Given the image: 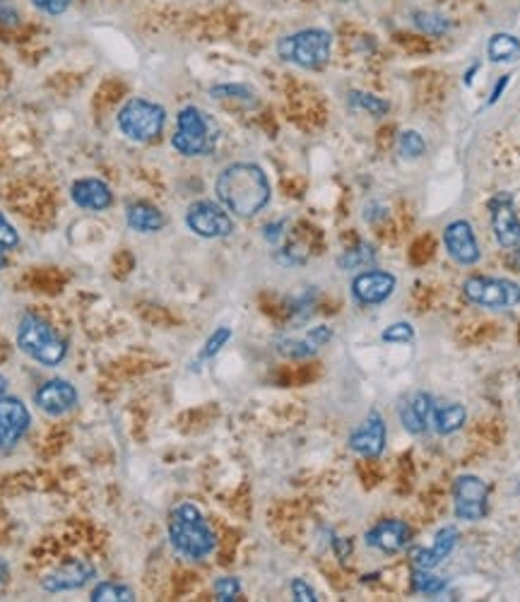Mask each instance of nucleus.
I'll return each instance as SVG.
<instances>
[{"mask_svg":"<svg viewBox=\"0 0 520 602\" xmlns=\"http://www.w3.org/2000/svg\"><path fill=\"white\" fill-rule=\"evenodd\" d=\"M215 193L219 203L236 218H255L270 203V181L258 164L236 161L219 171Z\"/></svg>","mask_w":520,"mask_h":602,"instance_id":"obj_1","label":"nucleus"},{"mask_svg":"<svg viewBox=\"0 0 520 602\" xmlns=\"http://www.w3.org/2000/svg\"><path fill=\"white\" fill-rule=\"evenodd\" d=\"M169 539L174 549L181 554L183 559L200 561L210 557L217 547V538L207 520L203 519L200 509L193 504L176 506L169 516Z\"/></svg>","mask_w":520,"mask_h":602,"instance_id":"obj_2","label":"nucleus"},{"mask_svg":"<svg viewBox=\"0 0 520 602\" xmlns=\"http://www.w3.org/2000/svg\"><path fill=\"white\" fill-rule=\"evenodd\" d=\"M217 123L197 106H183L176 116V133L171 135V148L183 157H205L217 145Z\"/></svg>","mask_w":520,"mask_h":602,"instance_id":"obj_3","label":"nucleus"},{"mask_svg":"<svg viewBox=\"0 0 520 602\" xmlns=\"http://www.w3.org/2000/svg\"><path fill=\"white\" fill-rule=\"evenodd\" d=\"M332 34L328 29L309 27L277 42V56L306 71H318L331 61Z\"/></svg>","mask_w":520,"mask_h":602,"instance_id":"obj_4","label":"nucleus"},{"mask_svg":"<svg viewBox=\"0 0 520 602\" xmlns=\"http://www.w3.org/2000/svg\"><path fill=\"white\" fill-rule=\"evenodd\" d=\"M17 347L29 359H34L43 366H56L65 359V343L49 323L34 314H27L17 325Z\"/></svg>","mask_w":520,"mask_h":602,"instance_id":"obj_5","label":"nucleus"},{"mask_svg":"<svg viewBox=\"0 0 520 602\" xmlns=\"http://www.w3.org/2000/svg\"><path fill=\"white\" fill-rule=\"evenodd\" d=\"M119 131L135 142H152L164 133L167 126V112L162 104H155L149 99H130L120 106L116 116Z\"/></svg>","mask_w":520,"mask_h":602,"instance_id":"obj_6","label":"nucleus"},{"mask_svg":"<svg viewBox=\"0 0 520 602\" xmlns=\"http://www.w3.org/2000/svg\"><path fill=\"white\" fill-rule=\"evenodd\" d=\"M463 292L467 301L477 304L482 308H494V311H506L520 304V285L506 277H467L463 282Z\"/></svg>","mask_w":520,"mask_h":602,"instance_id":"obj_7","label":"nucleus"},{"mask_svg":"<svg viewBox=\"0 0 520 602\" xmlns=\"http://www.w3.org/2000/svg\"><path fill=\"white\" fill-rule=\"evenodd\" d=\"M453 509L456 519L477 523L489 513V487L482 477L460 475L453 484Z\"/></svg>","mask_w":520,"mask_h":602,"instance_id":"obj_8","label":"nucleus"},{"mask_svg":"<svg viewBox=\"0 0 520 602\" xmlns=\"http://www.w3.org/2000/svg\"><path fill=\"white\" fill-rule=\"evenodd\" d=\"M186 225L200 238H225L234 231V219L222 203L197 200L186 210Z\"/></svg>","mask_w":520,"mask_h":602,"instance_id":"obj_9","label":"nucleus"},{"mask_svg":"<svg viewBox=\"0 0 520 602\" xmlns=\"http://www.w3.org/2000/svg\"><path fill=\"white\" fill-rule=\"evenodd\" d=\"M398 280L386 270H364L351 280V296L361 306H376L393 296Z\"/></svg>","mask_w":520,"mask_h":602,"instance_id":"obj_10","label":"nucleus"},{"mask_svg":"<svg viewBox=\"0 0 520 602\" xmlns=\"http://www.w3.org/2000/svg\"><path fill=\"white\" fill-rule=\"evenodd\" d=\"M443 244H446V251L457 266H475L482 258V251H479L477 237H475V229L467 219H456L450 222L446 229H443Z\"/></svg>","mask_w":520,"mask_h":602,"instance_id":"obj_11","label":"nucleus"},{"mask_svg":"<svg viewBox=\"0 0 520 602\" xmlns=\"http://www.w3.org/2000/svg\"><path fill=\"white\" fill-rule=\"evenodd\" d=\"M492 210V229L496 244L501 248H520V219L514 210V198L508 193H499L489 203Z\"/></svg>","mask_w":520,"mask_h":602,"instance_id":"obj_12","label":"nucleus"},{"mask_svg":"<svg viewBox=\"0 0 520 602\" xmlns=\"http://www.w3.org/2000/svg\"><path fill=\"white\" fill-rule=\"evenodd\" d=\"M32 417L27 405L20 398L0 395V451L13 449L22 436L27 434Z\"/></svg>","mask_w":520,"mask_h":602,"instance_id":"obj_13","label":"nucleus"},{"mask_svg":"<svg viewBox=\"0 0 520 602\" xmlns=\"http://www.w3.org/2000/svg\"><path fill=\"white\" fill-rule=\"evenodd\" d=\"M366 547L371 549H379L383 554H398L402 549H408V545L412 542V528L405 523V520H380L371 530H366L364 535Z\"/></svg>","mask_w":520,"mask_h":602,"instance_id":"obj_14","label":"nucleus"},{"mask_svg":"<svg viewBox=\"0 0 520 602\" xmlns=\"http://www.w3.org/2000/svg\"><path fill=\"white\" fill-rule=\"evenodd\" d=\"M34 405L51 417H61L78 405V391L63 378H53L39 385V391L34 393Z\"/></svg>","mask_w":520,"mask_h":602,"instance_id":"obj_15","label":"nucleus"},{"mask_svg":"<svg viewBox=\"0 0 520 602\" xmlns=\"http://www.w3.org/2000/svg\"><path fill=\"white\" fill-rule=\"evenodd\" d=\"M350 449L364 458H379L386 449V422L376 410L350 436Z\"/></svg>","mask_w":520,"mask_h":602,"instance_id":"obj_16","label":"nucleus"},{"mask_svg":"<svg viewBox=\"0 0 520 602\" xmlns=\"http://www.w3.org/2000/svg\"><path fill=\"white\" fill-rule=\"evenodd\" d=\"M94 567L87 561H72L65 567L56 568L53 574H49L42 581V588L46 593H68V590H80L85 588L87 583L94 578Z\"/></svg>","mask_w":520,"mask_h":602,"instance_id":"obj_17","label":"nucleus"},{"mask_svg":"<svg viewBox=\"0 0 520 602\" xmlns=\"http://www.w3.org/2000/svg\"><path fill=\"white\" fill-rule=\"evenodd\" d=\"M457 539H460V535H457V528L446 526L436 532L434 545L415 547V549L409 552V557H412V561H415L417 568H436L443 559H446V557H450V552L456 549Z\"/></svg>","mask_w":520,"mask_h":602,"instance_id":"obj_18","label":"nucleus"},{"mask_svg":"<svg viewBox=\"0 0 520 602\" xmlns=\"http://www.w3.org/2000/svg\"><path fill=\"white\" fill-rule=\"evenodd\" d=\"M71 198L78 208L91 212L106 210L113 203L111 189L101 179H80V181H75L71 186Z\"/></svg>","mask_w":520,"mask_h":602,"instance_id":"obj_19","label":"nucleus"},{"mask_svg":"<svg viewBox=\"0 0 520 602\" xmlns=\"http://www.w3.org/2000/svg\"><path fill=\"white\" fill-rule=\"evenodd\" d=\"M434 413V398L429 393H415L412 398L400 407V422L409 434H424Z\"/></svg>","mask_w":520,"mask_h":602,"instance_id":"obj_20","label":"nucleus"},{"mask_svg":"<svg viewBox=\"0 0 520 602\" xmlns=\"http://www.w3.org/2000/svg\"><path fill=\"white\" fill-rule=\"evenodd\" d=\"M126 222L138 234H157L159 229H164L167 218L155 205L145 203V200H135L126 208Z\"/></svg>","mask_w":520,"mask_h":602,"instance_id":"obj_21","label":"nucleus"},{"mask_svg":"<svg viewBox=\"0 0 520 602\" xmlns=\"http://www.w3.org/2000/svg\"><path fill=\"white\" fill-rule=\"evenodd\" d=\"M467 422V410H465L460 403H448V405H434V413H431V424L438 434L448 436L456 434L463 429V424Z\"/></svg>","mask_w":520,"mask_h":602,"instance_id":"obj_22","label":"nucleus"},{"mask_svg":"<svg viewBox=\"0 0 520 602\" xmlns=\"http://www.w3.org/2000/svg\"><path fill=\"white\" fill-rule=\"evenodd\" d=\"M486 56L494 63H514L520 58V39L514 34H506V32L494 34L486 44Z\"/></svg>","mask_w":520,"mask_h":602,"instance_id":"obj_23","label":"nucleus"},{"mask_svg":"<svg viewBox=\"0 0 520 602\" xmlns=\"http://www.w3.org/2000/svg\"><path fill=\"white\" fill-rule=\"evenodd\" d=\"M376 263V251L369 244H357L354 248H347L338 258L340 270H361Z\"/></svg>","mask_w":520,"mask_h":602,"instance_id":"obj_24","label":"nucleus"},{"mask_svg":"<svg viewBox=\"0 0 520 602\" xmlns=\"http://www.w3.org/2000/svg\"><path fill=\"white\" fill-rule=\"evenodd\" d=\"M412 22H415V27L419 29L422 34L429 36H441L450 29L448 17L441 13H431V10H417V13L412 15Z\"/></svg>","mask_w":520,"mask_h":602,"instance_id":"obj_25","label":"nucleus"},{"mask_svg":"<svg viewBox=\"0 0 520 602\" xmlns=\"http://www.w3.org/2000/svg\"><path fill=\"white\" fill-rule=\"evenodd\" d=\"M412 590L422 596H441L446 590V581L431 574V568H417L412 571Z\"/></svg>","mask_w":520,"mask_h":602,"instance_id":"obj_26","label":"nucleus"},{"mask_svg":"<svg viewBox=\"0 0 520 602\" xmlns=\"http://www.w3.org/2000/svg\"><path fill=\"white\" fill-rule=\"evenodd\" d=\"M135 600V593L123 583H99L97 588L91 590V602H130Z\"/></svg>","mask_w":520,"mask_h":602,"instance_id":"obj_27","label":"nucleus"},{"mask_svg":"<svg viewBox=\"0 0 520 602\" xmlns=\"http://www.w3.org/2000/svg\"><path fill=\"white\" fill-rule=\"evenodd\" d=\"M277 352H280V354H284V357L306 359V357H313V354L318 352V347L311 343L309 337H303V340L284 337V340H277Z\"/></svg>","mask_w":520,"mask_h":602,"instance_id":"obj_28","label":"nucleus"},{"mask_svg":"<svg viewBox=\"0 0 520 602\" xmlns=\"http://www.w3.org/2000/svg\"><path fill=\"white\" fill-rule=\"evenodd\" d=\"M398 152L405 160H419L427 152V142L417 131H402L400 138H398Z\"/></svg>","mask_w":520,"mask_h":602,"instance_id":"obj_29","label":"nucleus"},{"mask_svg":"<svg viewBox=\"0 0 520 602\" xmlns=\"http://www.w3.org/2000/svg\"><path fill=\"white\" fill-rule=\"evenodd\" d=\"M350 104L361 109V112H369L371 116H383L388 113L390 104H388L386 99L376 97V94H366V92H350Z\"/></svg>","mask_w":520,"mask_h":602,"instance_id":"obj_30","label":"nucleus"},{"mask_svg":"<svg viewBox=\"0 0 520 602\" xmlns=\"http://www.w3.org/2000/svg\"><path fill=\"white\" fill-rule=\"evenodd\" d=\"M210 94L215 99H236L244 104H255V92L246 84H215Z\"/></svg>","mask_w":520,"mask_h":602,"instance_id":"obj_31","label":"nucleus"},{"mask_svg":"<svg viewBox=\"0 0 520 602\" xmlns=\"http://www.w3.org/2000/svg\"><path fill=\"white\" fill-rule=\"evenodd\" d=\"M380 340L388 345H408L415 340V328L409 323H393L380 333Z\"/></svg>","mask_w":520,"mask_h":602,"instance_id":"obj_32","label":"nucleus"},{"mask_svg":"<svg viewBox=\"0 0 520 602\" xmlns=\"http://www.w3.org/2000/svg\"><path fill=\"white\" fill-rule=\"evenodd\" d=\"M229 340H232V328H225V325H222V328H217L210 337H207V343H205L203 352H200V359H212L215 354H219V352H222V347H225Z\"/></svg>","mask_w":520,"mask_h":602,"instance_id":"obj_33","label":"nucleus"},{"mask_svg":"<svg viewBox=\"0 0 520 602\" xmlns=\"http://www.w3.org/2000/svg\"><path fill=\"white\" fill-rule=\"evenodd\" d=\"M215 596L222 602H232L241 596V583L239 578L234 576H225V578H217L215 581Z\"/></svg>","mask_w":520,"mask_h":602,"instance_id":"obj_34","label":"nucleus"},{"mask_svg":"<svg viewBox=\"0 0 520 602\" xmlns=\"http://www.w3.org/2000/svg\"><path fill=\"white\" fill-rule=\"evenodd\" d=\"M0 246H3L5 251H13V248L20 246V234H17V229L7 222V218L3 212H0Z\"/></svg>","mask_w":520,"mask_h":602,"instance_id":"obj_35","label":"nucleus"},{"mask_svg":"<svg viewBox=\"0 0 520 602\" xmlns=\"http://www.w3.org/2000/svg\"><path fill=\"white\" fill-rule=\"evenodd\" d=\"M32 5L36 10H42L43 15H51V17H58L63 15L68 7H71V0H32Z\"/></svg>","mask_w":520,"mask_h":602,"instance_id":"obj_36","label":"nucleus"},{"mask_svg":"<svg viewBox=\"0 0 520 602\" xmlns=\"http://www.w3.org/2000/svg\"><path fill=\"white\" fill-rule=\"evenodd\" d=\"M292 597H294L296 602H316L318 600L316 590L311 588L309 583L303 581V578H294V581H292Z\"/></svg>","mask_w":520,"mask_h":602,"instance_id":"obj_37","label":"nucleus"},{"mask_svg":"<svg viewBox=\"0 0 520 602\" xmlns=\"http://www.w3.org/2000/svg\"><path fill=\"white\" fill-rule=\"evenodd\" d=\"M306 337H309L316 347H323V345H328L332 340V330L328 328V325H316V328H311L309 333H306Z\"/></svg>","mask_w":520,"mask_h":602,"instance_id":"obj_38","label":"nucleus"},{"mask_svg":"<svg viewBox=\"0 0 520 602\" xmlns=\"http://www.w3.org/2000/svg\"><path fill=\"white\" fill-rule=\"evenodd\" d=\"M508 83H511V75H501L499 80H496V84H494V90H492V97H489V106L496 104V102H499L501 94L506 92Z\"/></svg>","mask_w":520,"mask_h":602,"instance_id":"obj_39","label":"nucleus"},{"mask_svg":"<svg viewBox=\"0 0 520 602\" xmlns=\"http://www.w3.org/2000/svg\"><path fill=\"white\" fill-rule=\"evenodd\" d=\"M0 22H3V24H17V13H14L7 3H3V0H0Z\"/></svg>","mask_w":520,"mask_h":602,"instance_id":"obj_40","label":"nucleus"},{"mask_svg":"<svg viewBox=\"0 0 520 602\" xmlns=\"http://www.w3.org/2000/svg\"><path fill=\"white\" fill-rule=\"evenodd\" d=\"M332 547H335V554H338L340 559H347V554L351 552V542L345 538L332 539Z\"/></svg>","mask_w":520,"mask_h":602,"instance_id":"obj_41","label":"nucleus"},{"mask_svg":"<svg viewBox=\"0 0 520 602\" xmlns=\"http://www.w3.org/2000/svg\"><path fill=\"white\" fill-rule=\"evenodd\" d=\"M282 229H284V222H274V225H267L265 229H263V234H265L267 241H280L282 237Z\"/></svg>","mask_w":520,"mask_h":602,"instance_id":"obj_42","label":"nucleus"},{"mask_svg":"<svg viewBox=\"0 0 520 602\" xmlns=\"http://www.w3.org/2000/svg\"><path fill=\"white\" fill-rule=\"evenodd\" d=\"M477 71H479V63H475V65H472V68H470V71L465 73V77H463L465 87H472V80H475V77H472V75H475V73H477Z\"/></svg>","mask_w":520,"mask_h":602,"instance_id":"obj_43","label":"nucleus"},{"mask_svg":"<svg viewBox=\"0 0 520 602\" xmlns=\"http://www.w3.org/2000/svg\"><path fill=\"white\" fill-rule=\"evenodd\" d=\"M5 578H7V564L0 559V583H5Z\"/></svg>","mask_w":520,"mask_h":602,"instance_id":"obj_44","label":"nucleus"},{"mask_svg":"<svg viewBox=\"0 0 520 602\" xmlns=\"http://www.w3.org/2000/svg\"><path fill=\"white\" fill-rule=\"evenodd\" d=\"M5 391H7V378L0 374V395H5Z\"/></svg>","mask_w":520,"mask_h":602,"instance_id":"obj_45","label":"nucleus"},{"mask_svg":"<svg viewBox=\"0 0 520 602\" xmlns=\"http://www.w3.org/2000/svg\"><path fill=\"white\" fill-rule=\"evenodd\" d=\"M5 248H3V246H0V270H3V267H5V263H7V258H5Z\"/></svg>","mask_w":520,"mask_h":602,"instance_id":"obj_46","label":"nucleus"}]
</instances>
